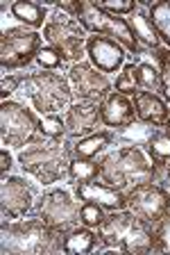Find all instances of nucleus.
<instances>
[{
  "label": "nucleus",
  "instance_id": "nucleus-1",
  "mask_svg": "<svg viewBox=\"0 0 170 255\" xmlns=\"http://www.w3.org/2000/svg\"><path fill=\"white\" fill-rule=\"evenodd\" d=\"M73 137L50 139L37 134L18 150V164L23 173L32 175L39 185L48 187L68 178V166L73 162Z\"/></svg>",
  "mask_w": 170,
  "mask_h": 255
},
{
  "label": "nucleus",
  "instance_id": "nucleus-2",
  "mask_svg": "<svg viewBox=\"0 0 170 255\" xmlns=\"http://www.w3.org/2000/svg\"><path fill=\"white\" fill-rule=\"evenodd\" d=\"M0 251L5 255H55L61 253V233L39 217L2 219Z\"/></svg>",
  "mask_w": 170,
  "mask_h": 255
},
{
  "label": "nucleus",
  "instance_id": "nucleus-3",
  "mask_svg": "<svg viewBox=\"0 0 170 255\" xmlns=\"http://www.w3.org/2000/svg\"><path fill=\"white\" fill-rule=\"evenodd\" d=\"M100 180L127 194L157 180V166L141 146H120L100 159Z\"/></svg>",
  "mask_w": 170,
  "mask_h": 255
},
{
  "label": "nucleus",
  "instance_id": "nucleus-4",
  "mask_svg": "<svg viewBox=\"0 0 170 255\" xmlns=\"http://www.w3.org/2000/svg\"><path fill=\"white\" fill-rule=\"evenodd\" d=\"M16 96L21 98L18 103H30L39 117L66 112L70 103L75 101L68 78L57 71L43 69L34 71V73H21Z\"/></svg>",
  "mask_w": 170,
  "mask_h": 255
},
{
  "label": "nucleus",
  "instance_id": "nucleus-5",
  "mask_svg": "<svg viewBox=\"0 0 170 255\" xmlns=\"http://www.w3.org/2000/svg\"><path fill=\"white\" fill-rule=\"evenodd\" d=\"M100 244L116 253H157V235L154 228L129 210L109 212L100 228Z\"/></svg>",
  "mask_w": 170,
  "mask_h": 255
},
{
  "label": "nucleus",
  "instance_id": "nucleus-6",
  "mask_svg": "<svg viewBox=\"0 0 170 255\" xmlns=\"http://www.w3.org/2000/svg\"><path fill=\"white\" fill-rule=\"evenodd\" d=\"M75 7H77L75 18L80 21V25L84 27L86 32L113 39V41H118L132 55H145V50L141 48V43H138V39L134 37L127 18L109 14V11H105L98 2H91V0H75Z\"/></svg>",
  "mask_w": 170,
  "mask_h": 255
},
{
  "label": "nucleus",
  "instance_id": "nucleus-7",
  "mask_svg": "<svg viewBox=\"0 0 170 255\" xmlns=\"http://www.w3.org/2000/svg\"><path fill=\"white\" fill-rule=\"evenodd\" d=\"M41 37L46 41V46H53L64 57V62H68V64L84 62L89 34L80 25L77 18L61 11L59 7H53V11L48 16V23L43 25Z\"/></svg>",
  "mask_w": 170,
  "mask_h": 255
},
{
  "label": "nucleus",
  "instance_id": "nucleus-8",
  "mask_svg": "<svg viewBox=\"0 0 170 255\" xmlns=\"http://www.w3.org/2000/svg\"><path fill=\"white\" fill-rule=\"evenodd\" d=\"M43 48V37L37 30L23 27L21 23L9 30H2L0 37V69L7 75L11 71L27 69L37 62L39 50Z\"/></svg>",
  "mask_w": 170,
  "mask_h": 255
},
{
  "label": "nucleus",
  "instance_id": "nucleus-9",
  "mask_svg": "<svg viewBox=\"0 0 170 255\" xmlns=\"http://www.w3.org/2000/svg\"><path fill=\"white\" fill-rule=\"evenodd\" d=\"M39 134V114L18 101H5L0 107V141L7 148L21 150Z\"/></svg>",
  "mask_w": 170,
  "mask_h": 255
},
{
  "label": "nucleus",
  "instance_id": "nucleus-10",
  "mask_svg": "<svg viewBox=\"0 0 170 255\" xmlns=\"http://www.w3.org/2000/svg\"><path fill=\"white\" fill-rule=\"evenodd\" d=\"M34 214L48 226H53L55 230L66 233L80 223V201L75 196V191L70 194L66 187H55L39 196Z\"/></svg>",
  "mask_w": 170,
  "mask_h": 255
},
{
  "label": "nucleus",
  "instance_id": "nucleus-11",
  "mask_svg": "<svg viewBox=\"0 0 170 255\" xmlns=\"http://www.w3.org/2000/svg\"><path fill=\"white\" fill-rule=\"evenodd\" d=\"M73 89L75 101L84 103H102L107 96L113 91L112 78L102 71H98L91 62H75L70 64L68 73H66Z\"/></svg>",
  "mask_w": 170,
  "mask_h": 255
},
{
  "label": "nucleus",
  "instance_id": "nucleus-12",
  "mask_svg": "<svg viewBox=\"0 0 170 255\" xmlns=\"http://www.w3.org/2000/svg\"><path fill=\"white\" fill-rule=\"evenodd\" d=\"M39 189L23 175H7L0 185V212L2 219H23L34 210Z\"/></svg>",
  "mask_w": 170,
  "mask_h": 255
},
{
  "label": "nucleus",
  "instance_id": "nucleus-13",
  "mask_svg": "<svg viewBox=\"0 0 170 255\" xmlns=\"http://www.w3.org/2000/svg\"><path fill=\"white\" fill-rule=\"evenodd\" d=\"M127 210L154 228L161 219H166L170 214L168 191L161 185H157V182L136 187V189L127 191Z\"/></svg>",
  "mask_w": 170,
  "mask_h": 255
},
{
  "label": "nucleus",
  "instance_id": "nucleus-14",
  "mask_svg": "<svg viewBox=\"0 0 170 255\" xmlns=\"http://www.w3.org/2000/svg\"><path fill=\"white\" fill-rule=\"evenodd\" d=\"M86 57L89 62L102 73H120L125 66V57L127 50L118 41L109 37H100V34H91L86 39Z\"/></svg>",
  "mask_w": 170,
  "mask_h": 255
},
{
  "label": "nucleus",
  "instance_id": "nucleus-15",
  "mask_svg": "<svg viewBox=\"0 0 170 255\" xmlns=\"http://www.w3.org/2000/svg\"><path fill=\"white\" fill-rule=\"evenodd\" d=\"M64 121L68 137L80 139L86 134H93L102 130V117H100V103H84L73 101L70 107L64 112Z\"/></svg>",
  "mask_w": 170,
  "mask_h": 255
},
{
  "label": "nucleus",
  "instance_id": "nucleus-16",
  "mask_svg": "<svg viewBox=\"0 0 170 255\" xmlns=\"http://www.w3.org/2000/svg\"><path fill=\"white\" fill-rule=\"evenodd\" d=\"M73 191L77 201H91L105 207L107 212H118V210H127V194L116 187H109L105 182H75Z\"/></svg>",
  "mask_w": 170,
  "mask_h": 255
},
{
  "label": "nucleus",
  "instance_id": "nucleus-17",
  "mask_svg": "<svg viewBox=\"0 0 170 255\" xmlns=\"http://www.w3.org/2000/svg\"><path fill=\"white\" fill-rule=\"evenodd\" d=\"M100 117L102 126L109 130H122V128L136 123V110L134 101L120 91H112L105 101L100 103Z\"/></svg>",
  "mask_w": 170,
  "mask_h": 255
},
{
  "label": "nucleus",
  "instance_id": "nucleus-18",
  "mask_svg": "<svg viewBox=\"0 0 170 255\" xmlns=\"http://www.w3.org/2000/svg\"><path fill=\"white\" fill-rule=\"evenodd\" d=\"M134 110H136V121L148 123L154 128H164L170 117V105L161 98L159 94L152 91H136L132 96Z\"/></svg>",
  "mask_w": 170,
  "mask_h": 255
},
{
  "label": "nucleus",
  "instance_id": "nucleus-19",
  "mask_svg": "<svg viewBox=\"0 0 170 255\" xmlns=\"http://www.w3.org/2000/svg\"><path fill=\"white\" fill-rule=\"evenodd\" d=\"M98 246H102L98 230L86 228L82 223H77L70 230L61 233V253L66 255H86V253H93Z\"/></svg>",
  "mask_w": 170,
  "mask_h": 255
},
{
  "label": "nucleus",
  "instance_id": "nucleus-20",
  "mask_svg": "<svg viewBox=\"0 0 170 255\" xmlns=\"http://www.w3.org/2000/svg\"><path fill=\"white\" fill-rule=\"evenodd\" d=\"M116 141V132L113 130H98L93 134H86V137L73 139V157L77 159H96L100 153H105L112 143Z\"/></svg>",
  "mask_w": 170,
  "mask_h": 255
},
{
  "label": "nucleus",
  "instance_id": "nucleus-21",
  "mask_svg": "<svg viewBox=\"0 0 170 255\" xmlns=\"http://www.w3.org/2000/svg\"><path fill=\"white\" fill-rule=\"evenodd\" d=\"M127 21H129V27H132V32H134V37L138 39V43H141V48H143L145 53H152V50H157V48L161 46L159 34H157L152 21H150L148 7L138 5V9L134 11L132 16H127Z\"/></svg>",
  "mask_w": 170,
  "mask_h": 255
},
{
  "label": "nucleus",
  "instance_id": "nucleus-22",
  "mask_svg": "<svg viewBox=\"0 0 170 255\" xmlns=\"http://www.w3.org/2000/svg\"><path fill=\"white\" fill-rule=\"evenodd\" d=\"M9 14L16 18V23H21L23 27L30 30H39L48 23V7L41 2H32V0H14L9 5Z\"/></svg>",
  "mask_w": 170,
  "mask_h": 255
},
{
  "label": "nucleus",
  "instance_id": "nucleus-23",
  "mask_svg": "<svg viewBox=\"0 0 170 255\" xmlns=\"http://www.w3.org/2000/svg\"><path fill=\"white\" fill-rule=\"evenodd\" d=\"M148 14L161 43L170 50V0H159V2L148 5Z\"/></svg>",
  "mask_w": 170,
  "mask_h": 255
},
{
  "label": "nucleus",
  "instance_id": "nucleus-24",
  "mask_svg": "<svg viewBox=\"0 0 170 255\" xmlns=\"http://www.w3.org/2000/svg\"><path fill=\"white\" fill-rule=\"evenodd\" d=\"M145 153L150 159L157 162H170V132L166 128H157L145 141Z\"/></svg>",
  "mask_w": 170,
  "mask_h": 255
},
{
  "label": "nucleus",
  "instance_id": "nucleus-25",
  "mask_svg": "<svg viewBox=\"0 0 170 255\" xmlns=\"http://www.w3.org/2000/svg\"><path fill=\"white\" fill-rule=\"evenodd\" d=\"M100 178V159H77L73 157L68 166V180L75 182H93Z\"/></svg>",
  "mask_w": 170,
  "mask_h": 255
},
{
  "label": "nucleus",
  "instance_id": "nucleus-26",
  "mask_svg": "<svg viewBox=\"0 0 170 255\" xmlns=\"http://www.w3.org/2000/svg\"><path fill=\"white\" fill-rule=\"evenodd\" d=\"M136 85H138V91L161 94V73L157 69V64L136 62Z\"/></svg>",
  "mask_w": 170,
  "mask_h": 255
},
{
  "label": "nucleus",
  "instance_id": "nucleus-27",
  "mask_svg": "<svg viewBox=\"0 0 170 255\" xmlns=\"http://www.w3.org/2000/svg\"><path fill=\"white\" fill-rule=\"evenodd\" d=\"M152 59L157 64V69L161 73V98L170 105V50L166 46H159L157 50H152Z\"/></svg>",
  "mask_w": 170,
  "mask_h": 255
},
{
  "label": "nucleus",
  "instance_id": "nucleus-28",
  "mask_svg": "<svg viewBox=\"0 0 170 255\" xmlns=\"http://www.w3.org/2000/svg\"><path fill=\"white\" fill-rule=\"evenodd\" d=\"M39 134L50 139H66L68 130H66V121L59 114H41L39 117Z\"/></svg>",
  "mask_w": 170,
  "mask_h": 255
},
{
  "label": "nucleus",
  "instance_id": "nucleus-29",
  "mask_svg": "<svg viewBox=\"0 0 170 255\" xmlns=\"http://www.w3.org/2000/svg\"><path fill=\"white\" fill-rule=\"evenodd\" d=\"M107 210L100 207L98 203H91V201H80V223L86 226V228H93L98 230L105 223L107 219Z\"/></svg>",
  "mask_w": 170,
  "mask_h": 255
},
{
  "label": "nucleus",
  "instance_id": "nucleus-30",
  "mask_svg": "<svg viewBox=\"0 0 170 255\" xmlns=\"http://www.w3.org/2000/svg\"><path fill=\"white\" fill-rule=\"evenodd\" d=\"M113 91H120V94L129 96V98H132V96L138 91V85H136V64H134V62H129V64H125V66H122V71L118 73V78H116Z\"/></svg>",
  "mask_w": 170,
  "mask_h": 255
},
{
  "label": "nucleus",
  "instance_id": "nucleus-31",
  "mask_svg": "<svg viewBox=\"0 0 170 255\" xmlns=\"http://www.w3.org/2000/svg\"><path fill=\"white\" fill-rule=\"evenodd\" d=\"M98 5L105 11H109V14L122 16V18L132 16L138 9V2H134V0H98Z\"/></svg>",
  "mask_w": 170,
  "mask_h": 255
},
{
  "label": "nucleus",
  "instance_id": "nucleus-32",
  "mask_svg": "<svg viewBox=\"0 0 170 255\" xmlns=\"http://www.w3.org/2000/svg\"><path fill=\"white\" fill-rule=\"evenodd\" d=\"M37 64L41 66L43 71H59L66 62L53 46H43L41 50H39V55H37Z\"/></svg>",
  "mask_w": 170,
  "mask_h": 255
},
{
  "label": "nucleus",
  "instance_id": "nucleus-33",
  "mask_svg": "<svg viewBox=\"0 0 170 255\" xmlns=\"http://www.w3.org/2000/svg\"><path fill=\"white\" fill-rule=\"evenodd\" d=\"M157 235V253H170V214L154 226Z\"/></svg>",
  "mask_w": 170,
  "mask_h": 255
},
{
  "label": "nucleus",
  "instance_id": "nucleus-34",
  "mask_svg": "<svg viewBox=\"0 0 170 255\" xmlns=\"http://www.w3.org/2000/svg\"><path fill=\"white\" fill-rule=\"evenodd\" d=\"M18 80H21V73H18V75L9 73V75H5V78H2V91H0V96H2V103L9 101L11 96L16 94V89H18Z\"/></svg>",
  "mask_w": 170,
  "mask_h": 255
},
{
  "label": "nucleus",
  "instance_id": "nucleus-35",
  "mask_svg": "<svg viewBox=\"0 0 170 255\" xmlns=\"http://www.w3.org/2000/svg\"><path fill=\"white\" fill-rule=\"evenodd\" d=\"M11 166H14V157H11V153L7 150V146H2V150H0V175L7 178V173L11 171Z\"/></svg>",
  "mask_w": 170,
  "mask_h": 255
},
{
  "label": "nucleus",
  "instance_id": "nucleus-36",
  "mask_svg": "<svg viewBox=\"0 0 170 255\" xmlns=\"http://www.w3.org/2000/svg\"><path fill=\"white\" fill-rule=\"evenodd\" d=\"M166 175H168V180H170V162H166Z\"/></svg>",
  "mask_w": 170,
  "mask_h": 255
},
{
  "label": "nucleus",
  "instance_id": "nucleus-37",
  "mask_svg": "<svg viewBox=\"0 0 170 255\" xmlns=\"http://www.w3.org/2000/svg\"><path fill=\"white\" fill-rule=\"evenodd\" d=\"M164 128H166V130H168V132H170V117H168V121H166V126H164Z\"/></svg>",
  "mask_w": 170,
  "mask_h": 255
},
{
  "label": "nucleus",
  "instance_id": "nucleus-38",
  "mask_svg": "<svg viewBox=\"0 0 170 255\" xmlns=\"http://www.w3.org/2000/svg\"><path fill=\"white\" fill-rule=\"evenodd\" d=\"M168 207H170V191H168Z\"/></svg>",
  "mask_w": 170,
  "mask_h": 255
}]
</instances>
